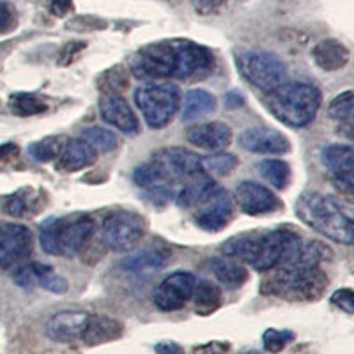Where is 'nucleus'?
Returning a JSON list of instances; mask_svg holds the SVG:
<instances>
[{"mask_svg":"<svg viewBox=\"0 0 354 354\" xmlns=\"http://www.w3.org/2000/svg\"><path fill=\"white\" fill-rule=\"evenodd\" d=\"M97 151L84 138H71L64 153L57 160L55 169L62 174H73L91 167L96 161Z\"/></svg>","mask_w":354,"mask_h":354,"instance_id":"obj_20","label":"nucleus"},{"mask_svg":"<svg viewBox=\"0 0 354 354\" xmlns=\"http://www.w3.org/2000/svg\"><path fill=\"white\" fill-rule=\"evenodd\" d=\"M170 262V254L163 248L144 250L140 254L124 259L121 262V268L126 273L137 274V277H149L158 273Z\"/></svg>","mask_w":354,"mask_h":354,"instance_id":"obj_24","label":"nucleus"},{"mask_svg":"<svg viewBox=\"0 0 354 354\" xmlns=\"http://www.w3.org/2000/svg\"><path fill=\"white\" fill-rule=\"evenodd\" d=\"M236 202L239 209L248 216L277 213L282 209V201L270 188L255 181H243L236 186Z\"/></svg>","mask_w":354,"mask_h":354,"instance_id":"obj_14","label":"nucleus"},{"mask_svg":"<svg viewBox=\"0 0 354 354\" xmlns=\"http://www.w3.org/2000/svg\"><path fill=\"white\" fill-rule=\"evenodd\" d=\"M299 220L330 241L354 246V204L335 195L306 192L296 202Z\"/></svg>","mask_w":354,"mask_h":354,"instance_id":"obj_4","label":"nucleus"},{"mask_svg":"<svg viewBox=\"0 0 354 354\" xmlns=\"http://www.w3.org/2000/svg\"><path fill=\"white\" fill-rule=\"evenodd\" d=\"M328 117L333 121L338 135L354 140V91H346L331 100Z\"/></svg>","mask_w":354,"mask_h":354,"instance_id":"obj_22","label":"nucleus"},{"mask_svg":"<svg viewBox=\"0 0 354 354\" xmlns=\"http://www.w3.org/2000/svg\"><path fill=\"white\" fill-rule=\"evenodd\" d=\"M17 25V12L8 2H2V18H0V28H2V34H8L12 27Z\"/></svg>","mask_w":354,"mask_h":354,"instance_id":"obj_42","label":"nucleus"},{"mask_svg":"<svg viewBox=\"0 0 354 354\" xmlns=\"http://www.w3.org/2000/svg\"><path fill=\"white\" fill-rule=\"evenodd\" d=\"M73 11V0H50V12L53 17L64 18Z\"/></svg>","mask_w":354,"mask_h":354,"instance_id":"obj_45","label":"nucleus"},{"mask_svg":"<svg viewBox=\"0 0 354 354\" xmlns=\"http://www.w3.org/2000/svg\"><path fill=\"white\" fill-rule=\"evenodd\" d=\"M154 351L158 354H185V349L176 342H160L154 346Z\"/></svg>","mask_w":354,"mask_h":354,"instance_id":"obj_46","label":"nucleus"},{"mask_svg":"<svg viewBox=\"0 0 354 354\" xmlns=\"http://www.w3.org/2000/svg\"><path fill=\"white\" fill-rule=\"evenodd\" d=\"M147 232V221L137 213L117 211L101 223V241L112 252H129Z\"/></svg>","mask_w":354,"mask_h":354,"instance_id":"obj_9","label":"nucleus"},{"mask_svg":"<svg viewBox=\"0 0 354 354\" xmlns=\"http://www.w3.org/2000/svg\"><path fill=\"white\" fill-rule=\"evenodd\" d=\"M234 216V201L229 192L218 188L216 194L201 205V211L195 214V225L207 232H220L230 223Z\"/></svg>","mask_w":354,"mask_h":354,"instance_id":"obj_15","label":"nucleus"},{"mask_svg":"<svg viewBox=\"0 0 354 354\" xmlns=\"http://www.w3.org/2000/svg\"><path fill=\"white\" fill-rule=\"evenodd\" d=\"M18 154V145L17 144H6L2 145V151H0V158L4 161H9L11 158H15Z\"/></svg>","mask_w":354,"mask_h":354,"instance_id":"obj_48","label":"nucleus"},{"mask_svg":"<svg viewBox=\"0 0 354 354\" xmlns=\"http://www.w3.org/2000/svg\"><path fill=\"white\" fill-rule=\"evenodd\" d=\"M239 145L255 154H286L290 142L286 135L271 128H250L239 135Z\"/></svg>","mask_w":354,"mask_h":354,"instance_id":"obj_17","label":"nucleus"},{"mask_svg":"<svg viewBox=\"0 0 354 354\" xmlns=\"http://www.w3.org/2000/svg\"><path fill=\"white\" fill-rule=\"evenodd\" d=\"M197 278L189 271H176L161 280L154 290V305L163 312L181 310L189 299L194 298L197 289Z\"/></svg>","mask_w":354,"mask_h":354,"instance_id":"obj_11","label":"nucleus"},{"mask_svg":"<svg viewBox=\"0 0 354 354\" xmlns=\"http://www.w3.org/2000/svg\"><path fill=\"white\" fill-rule=\"evenodd\" d=\"M192 6H194L195 11L202 17H209L214 15L216 11H220V8L225 4V0H189Z\"/></svg>","mask_w":354,"mask_h":354,"instance_id":"obj_41","label":"nucleus"},{"mask_svg":"<svg viewBox=\"0 0 354 354\" xmlns=\"http://www.w3.org/2000/svg\"><path fill=\"white\" fill-rule=\"evenodd\" d=\"M223 301V294L221 289L213 283L211 280H201L197 283V289L194 294V303H195V312L202 317H207L213 312H216Z\"/></svg>","mask_w":354,"mask_h":354,"instance_id":"obj_28","label":"nucleus"},{"mask_svg":"<svg viewBox=\"0 0 354 354\" xmlns=\"http://www.w3.org/2000/svg\"><path fill=\"white\" fill-rule=\"evenodd\" d=\"M39 287H43V289L50 290V292H53V294H64L66 290H68V280H66V278H62L61 274L53 273V270H52L44 274L43 278H41Z\"/></svg>","mask_w":354,"mask_h":354,"instance_id":"obj_39","label":"nucleus"},{"mask_svg":"<svg viewBox=\"0 0 354 354\" xmlns=\"http://www.w3.org/2000/svg\"><path fill=\"white\" fill-rule=\"evenodd\" d=\"M34 198L30 197V189H21L17 194L9 195L4 201V211L15 218H24L25 214L32 213L30 205L34 204Z\"/></svg>","mask_w":354,"mask_h":354,"instance_id":"obj_36","label":"nucleus"},{"mask_svg":"<svg viewBox=\"0 0 354 354\" xmlns=\"http://www.w3.org/2000/svg\"><path fill=\"white\" fill-rule=\"evenodd\" d=\"M94 227V220L87 214L53 218L41 227V248L57 257H75L91 241Z\"/></svg>","mask_w":354,"mask_h":354,"instance_id":"obj_6","label":"nucleus"},{"mask_svg":"<svg viewBox=\"0 0 354 354\" xmlns=\"http://www.w3.org/2000/svg\"><path fill=\"white\" fill-rule=\"evenodd\" d=\"M68 142L69 140L66 137H46L39 142H34L28 147V154H30L32 160L39 161V163H48V161L61 158Z\"/></svg>","mask_w":354,"mask_h":354,"instance_id":"obj_31","label":"nucleus"},{"mask_svg":"<svg viewBox=\"0 0 354 354\" xmlns=\"http://www.w3.org/2000/svg\"><path fill=\"white\" fill-rule=\"evenodd\" d=\"M91 314L82 310H66L52 315L44 324V333L50 340L61 344L75 342L84 337Z\"/></svg>","mask_w":354,"mask_h":354,"instance_id":"obj_16","label":"nucleus"},{"mask_svg":"<svg viewBox=\"0 0 354 354\" xmlns=\"http://www.w3.org/2000/svg\"><path fill=\"white\" fill-rule=\"evenodd\" d=\"M32 252V232L20 223H2L0 230V264L9 270Z\"/></svg>","mask_w":354,"mask_h":354,"instance_id":"obj_12","label":"nucleus"},{"mask_svg":"<svg viewBox=\"0 0 354 354\" xmlns=\"http://www.w3.org/2000/svg\"><path fill=\"white\" fill-rule=\"evenodd\" d=\"M238 167V158L229 153H214L202 158V169L204 174L211 176H229Z\"/></svg>","mask_w":354,"mask_h":354,"instance_id":"obj_33","label":"nucleus"},{"mask_svg":"<svg viewBox=\"0 0 354 354\" xmlns=\"http://www.w3.org/2000/svg\"><path fill=\"white\" fill-rule=\"evenodd\" d=\"M238 64L241 77L261 88L264 93H273L278 87L287 84L289 68L277 53L266 52V50H246L238 55Z\"/></svg>","mask_w":354,"mask_h":354,"instance_id":"obj_7","label":"nucleus"},{"mask_svg":"<svg viewBox=\"0 0 354 354\" xmlns=\"http://www.w3.org/2000/svg\"><path fill=\"white\" fill-rule=\"evenodd\" d=\"M151 161L160 170L165 185L194 179V177L204 174L202 156H198L194 151L185 149V147H167V149L158 151Z\"/></svg>","mask_w":354,"mask_h":354,"instance_id":"obj_10","label":"nucleus"},{"mask_svg":"<svg viewBox=\"0 0 354 354\" xmlns=\"http://www.w3.org/2000/svg\"><path fill=\"white\" fill-rule=\"evenodd\" d=\"M214 69L209 48L189 39H167L145 44L131 57L129 71L145 82L197 80Z\"/></svg>","mask_w":354,"mask_h":354,"instance_id":"obj_1","label":"nucleus"},{"mask_svg":"<svg viewBox=\"0 0 354 354\" xmlns=\"http://www.w3.org/2000/svg\"><path fill=\"white\" fill-rule=\"evenodd\" d=\"M243 105H245V97H243L239 93H236V91H230V93L225 96L227 109H239V106Z\"/></svg>","mask_w":354,"mask_h":354,"instance_id":"obj_47","label":"nucleus"},{"mask_svg":"<svg viewBox=\"0 0 354 354\" xmlns=\"http://www.w3.org/2000/svg\"><path fill=\"white\" fill-rule=\"evenodd\" d=\"M122 333H124V326L121 321L109 315H91L82 340L85 346H103V344L119 340Z\"/></svg>","mask_w":354,"mask_h":354,"instance_id":"obj_21","label":"nucleus"},{"mask_svg":"<svg viewBox=\"0 0 354 354\" xmlns=\"http://www.w3.org/2000/svg\"><path fill=\"white\" fill-rule=\"evenodd\" d=\"M211 270L218 282L229 289H238V287L245 286L250 277L246 266L241 261H234L230 257L211 261Z\"/></svg>","mask_w":354,"mask_h":354,"instance_id":"obj_26","label":"nucleus"},{"mask_svg":"<svg viewBox=\"0 0 354 354\" xmlns=\"http://www.w3.org/2000/svg\"><path fill=\"white\" fill-rule=\"evenodd\" d=\"M129 87V73L124 66L117 64L106 69L97 78V91L103 96H121L122 91Z\"/></svg>","mask_w":354,"mask_h":354,"instance_id":"obj_29","label":"nucleus"},{"mask_svg":"<svg viewBox=\"0 0 354 354\" xmlns=\"http://www.w3.org/2000/svg\"><path fill=\"white\" fill-rule=\"evenodd\" d=\"M135 103L147 126L161 129L169 126L176 115L181 103V93L172 84H147L135 91Z\"/></svg>","mask_w":354,"mask_h":354,"instance_id":"obj_8","label":"nucleus"},{"mask_svg":"<svg viewBox=\"0 0 354 354\" xmlns=\"http://www.w3.org/2000/svg\"><path fill=\"white\" fill-rule=\"evenodd\" d=\"M220 186L216 185L213 177L205 176V174H201V176L194 177L185 188L177 194V205L179 207H185V209H192V207H201L202 204L209 201L216 189Z\"/></svg>","mask_w":354,"mask_h":354,"instance_id":"obj_25","label":"nucleus"},{"mask_svg":"<svg viewBox=\"0 0 354 354\" xmlns=\"http://www.w3.org/2000/svg\"><path fill=\"white\" fill-rule=\"evenodd\" d=\"M9 109L18 117H32L48 110V103L32 93H17L9 100Z\"/></svg>","mask_w":354,"mask_h":354,"instance_id":"obj_30","label":"nucleus"},{"mask_svg":"<svg viewBox=\"0 0 354 354\" xmlns=\"http://www.w3.org/2000/svg\"><path fill=\"white\" fill-rule=\"evenodd\" d=\"M230 349L229 342H207L194 347V354H227Z\"/></svg>","mask_w":354,"mask_h":354,"instance_id":"obj_44","label":"nucleus"},{"mask_svg":"<svg viewBox=\"0 0 354 354\" xmlns=\"http://www.w3.org/2000/svg\"><path fill=\"white\" fill-rule=\"evenodd\" d=\"M312 59L322 71L333 73L346 68L351 53L346 44L338 39H322L312 50Z\"/></svg>","mask_w":354,"mask_h":354,"instance_id":"obj_23","label":"nucleus"},{"mask_svg":"<svg viewBox=\"0 0 354 354\" xmlns=\"http://www.w3.org/2000/svg\"><path fill=\"white\" fill-rule=\"evenodd\" d=\"M303 245V239L294 230L277 229L236 236L221 245V252L227 257L246 262L259 273H271L296 261Z\"/></svg>","mask_w":354,"mask_h":354,"instance_id":"obj_3","label":"nucleus"},{"mask_svg":"<svg viewBox=\"0 0 354 354\" xmlns=\"http://www.w3.org/2000/svg\"><path fill=\"white\" fill-rule=\"evenodd\" d=\"M331 303H333L337 308L354 315V290L353 289L335 290V292L331 294Z\"/></svg>","mask_w":354,"mask_h":354,"instance_id":"obj_40","label":"nucleus"},{"mask_svg":"<svg viewBox=\"0 0 354 354\" xmlns=\"http://www.w3.org/2000/svg\"><path fill=\"white\" fill-rule=\"evenodd\" d=\"M48 271H52V266L32 262V264L21 266L12 278H15V283L20 286L21 289H34L36 286H39L41 278L48 273Z\"/></svg>","mask_w":354,"mask_h":354,"instance_id":"obj_35","label":"nucleus"},{"mask_svg":"<svg viewBox=\"0 0 354 354\" xmlns=\"http://www.w3.org/2000/svg\"><path fill=\"white\" fill-rule=\"evenodd\" d=\"M292 340H294V333L289 330H274V328H270V330H266L264 335H262L264 349L268 351V353H273V354L286 349Z\"/></svg>","mask_w":354,"mask_h":354,"instance_id":"obj_37","label":"nucleus"},{"mask_svg":"<svg viewBox=\"0 0 354 354\" xmlns=\"http://www.w3.org/2000/svg\"><path fill=\"white\" fill-rule=\"evenodd\" d=\"M85 48H87V43H85V41H71V43H66L64 46H62L57 61H59V64L61 66L71 64V62H75V59H77Z\"/></svg>","mask_w":354,"mask_h":354,"instance_id":"obj_38","label":"nucleus"},{"mask_svg":"<svg viewBox=\"0 0 354 354\" xmlns=\"http://www.w3.org/2000/svg\"><path fill=\"white\" fill-rule=\"evenodd\" d=\"M331 259L333 250L328 245L321 241L305 243L296 261L266 273L261 292L287 301H315L321 298L330 282L322 264Z\"/></svg>","mask_w":354,"mask_h":354,"instance_id":"obj_2","label":"nucleus"},{"mask_svg":"<svg viewBox=\"0 0 354 354\" xmlns=\"http://www.w3.org/2000/svg\"><path fill=\"white\" fill-rule=\"evenodd\" d=\"M68 27L73 28V30H96V28L100 27H105V21L96 20V18L93 17H80L75 21H71V24H68Z\"/></svg>","mask_w":354,"mask_h":354,"instance_id":"obj_43","label":"nucleus"},{"mask_svg":"<svg viewBox=\"0 0 354 354\" xmlns=\"http://www.w3.org/2000/svg\"><path fill=\"white\" fill-rule=\"evenodd\" d=\"M321 160L335 185L354 195V145H326L321 153Z\"/></svg>","mask_w":354,"mask_h":354,"instance_id":"obj_13","label":"nucleus"},{"mask_svg":"<svg viewBox=\"0 0 354 354\" xmlns=\"http://www.w3.org/2000/svg\"><path fill=\"white\" fill-rule=\"evenodd\" d=\"M321 103V91L308 82H287L266 100V106L274 119L296 129L314 122Z\"/></svg>","mask_w":354,"mask_h":354,"instance_id":"obj_5","label":"nucleus"},{"mask_svg":"<svg viewBox=\"0 0 354 354\" xmlns=\"http://www.w3.org/2000/svg\"><path fill=\"white\" fill-rule=\"evenodd\" d=\"M186 140L201 149L220 151L232 142V129L225 122H204L186 131Z\"/></svg>","mask_w":354,"mask_h":354,"instance_id":"obj_19","label":"nucleus"},{"mask_svg":"<svg viewBox=\"0 0 354 354\" xmlns=\"http://www.w3.org/2000/svg\"><path fill=\"white\" fill-rule=\"evenodd\" d=\"M100 113L106 124L113 126L124 135H138L140 124L128 101L122 96H103L100 100Z\"/></svg>","mask_w":354,"mask_h":354,"instance_id":"obj_18","label":"nucleus"},{"mask_svg":"<svg viewBox=\"0 0 354 354\" xmlns=\"http://www.w3.org/2000/svg\"><path fill=\"white\" fill-rule=\"evenodd\" d=\"M216 110V97L204 88H192L185 96L183 121H195L198 117L209 115Z\"/></svg>","mask_w":354,"mask_h":354,"instance_id":"obj_27","label":"nucleus"},{"mask_svg":"<svg viewBox=\"0 0 354 354\" xmlns=\"http://www.w3.org/2000/svg\"><path fill=\"white\" fill-rule=\"evenodd\" d=\"M259 172L273 188L286 189L290 183V167L283 160H262Z\"/></svg>","mask_w":354,"mask_h":354,"instance_id":"obj_32","label":"nucleus"},{"mask_svg":"<svg viewBox=\"0 0 354 354\" xmlns=\"http://www.w3.org/2000/svg\"><path fill=\"white\" fill-rule=\"evenodd\" d=\"M84 140H87L88 144L93 145L94 149L100 151V153H109L113 151L119 144L115 133L110 131L106 128H100V126H91V128H85L80 135Z\"/></svg>","mask_w":354,"mask_h":354,"instance_id":"obj_34","label":"nucleus"}]
</instances>
